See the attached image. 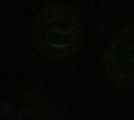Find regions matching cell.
Returning a JSON list of instances; mask_svg holds the SVG:
<instances>
[{
    "instance_id": "obj_1",
    "label": "cell",
    "mask_w": 134,
    "mask_h": 120,
    "mask_svg": "<svg viewBox=\"0 0 134 120\" xmlns=\"http://www.w3.org/2000/svg\"><path fill=\"white\" fill-rule=\"evenodd\" d=\"M34 34L40 53L47 58L59 60L77 51L82 39V27L72 9L51 4L38 13Z\"/></svg>"
},
{
    "instance_id": "obj_2",
    "label": "cell",
    "mask_w": 134,
    "mask_h": 120,
    "mask_svg": "<svg viewBox=\"0 0 134 120\" xmlns=\"http://www.w3.org/2000/svg\"><path fill=\"white\" fill-rule=\"evenodd\" d=\"M105 71L115 83L134 88V30H129L112 42L104 55Z\"/></svg>"
},
{
    "instance_id": "obj_3",
    "label": "cell",
    "mask_w": 134,
    "mask_h": 120,
    "mask_svg": "<svg viewBox=\"0 0 134 120\" xmlns=\"http://www.w3.org/2000/svg\"><path fill=\"white\" fill-rule=\"evenodd\" d=\"M52 105L38 94L24 93L10 99L2 108V119H47L53 116Z\"/></svg>"
}]
</instances>
